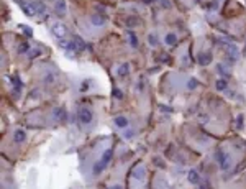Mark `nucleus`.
Returning a JSON list of instances; mask_svg holds the SVG:
<instances>
[{
  "label": "nucleus",
  "instance_id": "obj_26",
  "mask_svg": "<svg viewBox=\"0 0 246 189\" xmlns=\"http://www.w3.org/2000/svg\"><path fill=\"white\" fill-rule=\"evenodd\" d=\"M112 94H113V97H115V99H123V94H121V91H120V89H113V91H112Z\"/></svg>",
  "mask_w": 246,
  "mask_h": 189
},
{
  "label": "nucleus",
  "instance_id": "obj_33",
  "mask_svg": "<svg viewBox=\"0 0 246 189\" xmlns=\"http://www.w3.org/2000/svg\"><path fill=\"white\" fill-rule=\"evenodd\" d=\"M17 2H18V3H23V2H25V0H17Z\"/></svg>",
  "mask_w": 246,
  "mask_h": 189
},
{
  "label": "nucleus",
  "instance_id": "obj_31",
  "mask_svg": "<svg viewBox=\"0 0 246 189\" xmlns=\"http://www.w3.org/2000/svg\"><path fill=\"white\" fill-rule=\"evenodd\" d=\"M218 71H220V74H226V73H225V69H223V68H221V64L218 66Z\"/></svg>",
  "mask_w": 246,
  "mask_h": 189
},
{
  "label": "nucleus",
  "instance_id": "obj_7",
  "mask_svg": "<svg viewBox=\"0 0 246 189\" xmlns=\"http://www.w3.org/2000/svg\"><path fill=\"white\" fill-rule=\"evenodd\" d=\"M212 59H213V56H212V53H209V51H205V53H200L197 56V63L200 66H209L212 63Z\"/></svg>",
  "mask_w": 246,
  "mask_h": 189
},
{
  "label": "nucleus",
  "instance_id": "obj_9",
  "mask_svg": "<svg viewBox=\"0 0 246 189\" xmlns=\"http://www.w3.org/2000/svg\"><path fill=\"white\" fill-rule=\"evenodd\" d=\"M226 51H228V56L231 58V61H235V59H238V56H240V49H238V46L233 45V43H228V46H226Z\"/></svg>",
  "mask_w": 246,
  "mask_h": 189
},
{
  "label": "nucleus",
  "instance_id": "obj_25",
  "mask_svg": "<svg viewBox=\"0 0 246 189\" xmlns=\"http://www.w3.org/2000/svg\"><path fill=\"white\" fill-rule=\"evenodd\" d=\"M148 43L151 46H158V38H156V35H149L148 36Z\"/></svg>",
  "mask_w": 246,
  "mask_h": 189
},
{
  "label": "nucleus",
  "instance_id": "obj_3",
  "mask_svg": "<svg viewBox=\"0 0 246 189\" xmlns=\"http://www.w3.org/2000/svg\"><path fill=\"white\" fill-rule=\"evenodd\" d=\"M215 158H217V163L220 164L221 169H230L231 161H230V156H228V153H226V151H223L221 148H218V150H217V153H215Z\"/></svg>",
  "mask_w": 246,
  "mask_h": 189
},
{
  "label": "nucleus",
  "instance_id": "obj_20",
  "mask_svg": "<svg viewBox=\"0 0 246 189\" xmlns=\"http://www.w3.org/2000/svg\"><path fill=\"white\" fill-rule=\"evenodd\" d=\"M28 51H30V45L26 43V41H23V43H20L18 45V53H28Z\"/></svg>",
  "mask_w": 246,
  "mask_h": 189
},
{
  "label": "nucleus",
  "instance_id": "obj_18",
  "mask_svg": "<svg viewBox=\"0 0 246 189\" xmlns=\"http://www.w3.org/2000/svg\"><path fill=\"white\" fill-rule=\"evenodd\" d=\"M215 87H217V91H226V81L225 79H217Z\"/></svg>",
  "mask_w": 246,
  "mask_h": 189
},
{
  "label": "nucleus",
  "instance_id": "obj_4",
  "mask_svg": "<svg viewBox=\"0 0 246 189\" xmlns=\"http://www.w3.org/2000/svg\"><path fill=\"white\" fill-rule=\"evenodd\" d=\"M77 119L80 120V124L89 125V124L92 122V119H94V115H92L90 108H87V107H80V108H79V112H77Z\"/></svg>",
  "mask_w": 246,
  "mask_h": 189
},
{
  "label": "nucleus",
  "instance_id": "obj_10",
  "mask_svg": "<svg viewBox=\"0 0 246 189\" xmlns=\"http://www.w3.org/2000/svg\"><path fill=\"white\" fill-rule=\"evenodd\" d=\"M8 79H10V82H12V86H13V91H15L17 94L21 92V87H23L21 79L18 77V76H12V77H8Z\"/></svg>",
  "mask_w": 246,
  "mask_h": 189
},
{
  "label": "nucleus",
  "instance_id": "obj_21",
  "mask_svg": "<svg viewBox=\"0 0 246 189\" xmlns=\"http://www.w3.org/2000/svg\"><path fill=\"white\" fill-rule=\"evenodd\" d=\"M54 81H56V74H54V73H48V74L44 76V82H46V84H53Z\"/></svg>",
  "mask_w": 246,
  "mask_h": 189
},
{
  "label": "nucleus",
  "instance_id": "obj_8",
  "mask_svg": "<svg viewBox=\"0 0 246 189\" xmlns=\"http://www.w3.org/2000/svg\"><path fill=\"white\" fill-rule=\"evenodd\" d=\"M131 176H133L135 179H140V181H143V179L146 178V169L143 164H138V166L133 168V171H131Z\"/></svg>",
  "mask_w": 246,
  "mask_h": 189
},
{
  "label": "nucleus",
  "instance_id": "obj_16",
  "mask_svg": "<svg viewBox=\"0 0 246 189\" xmlns=\"http://www.w3.org/2000/svg\"><path fill=\"white\" fill-rule=\"evenodd\" d=\"M115 125L120 127V128H126L128 127V119H125V117H115Z\"/></svg>",
  "mask_w": 246,
  "mask_h": 189
},
{
  "label": "nucleus",
  "instance_id": "obj_2",
  "mask_svg": "<svg viewBox=\"0 0 246 189\" xmlns=\"http://www.w3.org/2000/svg\"><path fill=\"white\" fill-rule=\"evenodd\" d=\"M112 156H113V151H112V150H107L105 153L102 155L100 161L94 164V174H100V173L103 171V169L107 168V164L110 163V159H112Z\"/></svg>",
  "mask_w": 246,
  "mask_h": 189
},
{
  "label": "nucleus",
  "instance_id": "obj_15",
  "mask_svg": "<svg viewBox=\"0 0 246 189\" xmlns=\"http://www.w3.org/2000/svg\"><path fill=\"white\" fill-rule=\"evenodd\" d=\"M130 74V66L128 64H121L120 68H118V76H120V77H126V76Z\"/></svg>",
  "mask_w": 246,
  "mask_h": 189
},
{
  "label": "nucleus",
  "instance_id": "obj_32",
  "mask_svg": "<svg viewBox=\"0 0 246 189\" xmlns=\"http://www.w3.org/2000/svg\"><path fill=\"white\" fill-rule=\"evenodd\" d=\"M243 56H246V45H244V48H243Z\"/></svg>",
  "mask_w": 246,
  "mask_h": 189
},
{
  "label": "nucleus",
  "instance_id": "obj_34",
  "mask_svg": "<svg viewBox=\"0 0 246 189\" xmlns=\"http://www.w3.org/2000/svg\"><path fill=\"white\" fill-rule=\"evenodd\" d=\"M110 189H115V187H110Z\"/></svg>",
  "mask_w": 246,
  "mask_h": 189
},
{
  "label": "nucleus",
  "instance_id": "obj_23",
  "mask_svg": "<svg viewBox=\"0 0 246 189\" xmlns=\"http://www.w3.org/2000/svg\"><path fill=\"white\" fill-rule=\"evenodd\" d=\"M244 127V120H243V115H238V119H236V128L241 130Z\"/></svg>",
  "mask_w": 246,
  "mask_h": 189
},
{
  "label": "nucleus",
  "instance_id": "obj_19",
  "mask_svg": "<svg viewBox=\"0 0 246 189\" xmlns=\"http://www.w3.org/2000/svg\"><path fill=\"white\" fill-rule=\"evenodd\" d=\"M126 26H130V28H133V26H138V23H140V20L138 18H135V17H130V18H126Z\"/></svg>",
  "mask_w": 246,
  "mask_h": 189
},
{
  "label": "nucleus",
  "instance_id": "obj_22",
  "mask_svg": "<svg viewBox=\"0 0 246 189\" xmlns=\"http://www.w3.org/2000/svg\"><path fill=\"white\" fill-rule=\"evenodd\" d=\"M128 36H130V45L133 46V48H136V46H138V40H136L135 33H131V31H128Z\"/></svg>",
  "mask_w": 246,
  "mask_h": 189
},
{
  "label": "nucleus",
  "instance_id": "obj_24",
  "mask_svg": "<svg viewBox=\"0 0 246 189\" xmlns=\"http://www.w3.org/2000/svg\"><path fill=\"white\" fill-rule=\"evenodd\" d=\"M20 30L25 33L26 36H33V30H30V28H28L26 25H20Z\"/></svg>",
  "mask_w": 246,
  "mask_h": 189
},
{
  "label": "nucleus",
  "instance_id": "obj_12",
  "mask_svg": "<svg viewBox=\"0 0 246 189\" xmlns=\"http://www.w3.org/2000/svg\"><path fill=\"white\" fill-rule=\"evenodd\" d=\"M53 115H54L56 120H66V117H67V115H66V110L63 107H56L53 110Z\"/></svg>",
  "mask_w": 246,
  "mask_h": 189
},
{
  "label": "nucleus",
  "instance_id": "obj_29",
  "mask_svg": "<svg viewBox=\"0 0 246 189\" xmlns=\"http://www.w3.org/2000/svg\"><path fill=\"white\" fill-rule=\"evenodd\" d=\"M38 54H40V51L35 49V51H30V54H28V56H30V58H36Z\"/></svg>",
  "mask_w": 246,
  "mask_h": 189
},
{
  "label": "nucleus",
  "instance_id": "obj_17",
  "mask_svg": "<svg viewBox=\"0 0 246 189\" xmlns=\"http://www.w3.org/2000/svg\"><path fill=\"white\" fill-rule=\"evenodd\" d=\"M164 41H166V45L174 46V45L177 43V36L174 35V33H167V35H166V40H164Z\"/></svg>",
  "mask_w": 246,
  "mask_h": 189
},
{
  "label": "nucleus",
  "instance_id": "obj_1",
  "mask_svg": "<svg viewBox=\"0 0 246 189\" xmlns=\"http://www.w3.org/2000/svg\"><path fill=\"white\" fill-rule=\"evenodd\" d=\"M21 10L28 17H36L40 13L46 12V3L41 2V0H31L28 3H21Z\"/></svg>",
  "mask_w": 246,
  "mask_h": 189
},
{
  "label": "nucleus",
  "instance_id": "obj_11",
  "mask_svg": "<svg viewBox=\"0 0 246 189\" xmlns=\"http://www.w3.org/2000/svg\"><path fill=\"white\" fill-rule=\"evenodd\" d=\"M187 179H189V183H190V184H198V183H200V176H198V173L195 171V169H190V171H189Z\"/></svg>",
  "mask_w": 246,
  "mask_h": 189
},
{
  "label": "nucleus",
  "instance_id": "obj_13",
  "mask_svg": "<svg viewBox=\"0 0 246 189\" xmlns=\"http://www.w3.org/2000/svg\"><path fill=\"white\" fill-rule=\"evenodd\" d=\"M13 140L17 141V143H23V141L26 140V133H25V130H20L18 128L15 132V135H13Z\"/></svg>",
  "mask_w": 246,
  "mask_h": 189
},
{
  "label": "nucleus",
  "instance_id": "obj_6",
  "mask_svg": "<svg viewBox=\"0 0 246 189\" xmlns=\"http://www.w3.org/2000/svg\"><path fill=\"white\" fill-rule=\"evenodd\" d=\"M54 12L58 17H66L67 13V5H66V0H58L54 5Z\"/></svg>",
  "mask_w": 246,
  "mask_h": 189
},
{
  "label": "nucleus",
  "instance_id": "obj_30",
  "mask_svg": "<svg viewBox=\"0 0 246 189\" xmlns=\"http://www.w3.org/2000/svg\"><path fill=\"white\" fill-rule=\"evenodd\" d=\"M161 5H163V7H166V8H169V7H171V3H169L167 0H161Z\"/></svg>",
  "mask_w": 246,
  "mask_h": 189
},
{
  "label": "nucleus",
  "instance_id": "obj_14",
  "mask_svg": "<svg viewBox=\"0 0 246 189\" xmlns=\"http://www.w3.org/2000/svg\"><path fill=\"white\" fill-rule=\"evenodd\" d=\"M90 22H92L95 26H102L103 23H105V17H100V15H97V13H95V15L90 17Z\"/></svg>",
  "mask_w": 246,
  "mask_h": 189
},
{
  "label": "nucleus",
  "instance_id": "obj_28",
  "mask_svg": "<svg viewBox=\"0 0 246 189\" xmlns=\"http://www.w3.org/2000/svg\"><path fill=\"white\" fill-rule=\"evenodd\" d=\"M133 135H135V133H133V130H126V132H123V136H125V138H131Z\"/></svg>",
  "mask_w": 246,
  "mask_h": 189
},
{
  "label": "nucleus",
  "instance_id": "obj_5",
  "mask_svg": "<svg viewBox=\"0 0 246 189\" xmlns=\"http://www.w3.org/2000/svg\"><path fill=\"white\" fill-rule=\"evenodd\" d=\"M51 31H53V35L58 38H64L66 35H67V28H66L63 23H54L53 26H51Z\"/></svg>",
  "mask_w": 246,
  "mask_h": 189
},
{
  "label": "nucleus",
  "instance_id": "obj_27",
  "mask_svg": "<svg viewBox=\"0 0 246 189\" xmlns=\"http://www.w3.org/2000/svg\"><path fill=\"white\" fill-rule=\"evenodd\" d=\"M187 86L190 87V89H195V87H197V81H195V79H190V81L187 82Z\"/></svg>",
  "mask_w": 246,
  "mask_h": 189
}]
</instances>
